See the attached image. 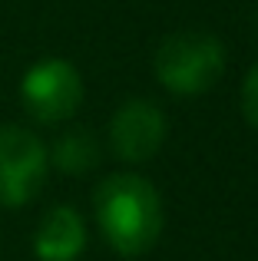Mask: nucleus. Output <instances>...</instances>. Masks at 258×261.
Here are the masks:
<instances>
[{"label":"nucleus","instance_id":"obj_1","mask_svg":"<svg viewBox=\"0 0 258 261\" xmlns=\"http://www.w3.org/2000/svg\"><path fill=\"white\" fill-rule=\"evenodd\" d=\"M96 225L106 245L123 258L146 255L162 231V202L152 182L133 172L106 175L93 195Z\"/></svg>","mask_w":258,"mask_h":261},{"label":"nucleus","instance_id":"obj_2","mask_svg":"<svg viewBox=\"0 0 258 261\" xmlns=\"http://www.w3.org/2000/svg\"><path fill=\"white\" fill-rule=\"evenodd\" d=\"M222 70H225V46L205 30L169 33L156 50V76L169 93H209L219 83Z\"/></svg>","mask_w":258,"mask_h":261},{"label":"nucleus","instance_id":"obj_3","mask_svg":"<svg viewBox=\"0 0 258 261\" xmlns=\"http://www.w3.org/2000/svg\"><path fill=\"white\" fill-rule=\"evenodd\" d=\"M50 172L46 146L23 126H0V205L20 208L40 195Z\"/></svg>","mask_w":258,"mask_h":261},{"label":"nucleus","instance_id":"obj_4","mask_svg":"<svg viewBox=\"0 0 258 261\" xmlns=\"http://www.w3.org/2000/svg\"><path fill=\"white\" fill-rule=\"evenodd\" d=\"M20 99L37 122L53 126V122L70 119L83 102V80H80L76 66L60 57L40 60L27 70L23 83H20Z\"/></svg>","mask_w":258,"mask_h":261},{"label":"nucleus","instance_id":"obj_5","mask_svg":"<svg viewBox=\"0 0 258 261\" xmlns=\"http://www.w3.org/2000/svg\"><path fill=\"white\" fill-rule=\"evenodd\" d=\"M166 139V116L149 99H129L110 119V146L123 162H146Z\"/></svg>","mask_w":258,"mask_h":261},{"label":"nucleus","instance_id":"obj_6","mask_svg":"<svg viewBox=\"0 0 258 261\" xmlns=\"http://www.w3.org/2000/svg\"><path fill=\"white\" fill-rule=\"evenodd\" d=\"M83 245H86V225L66 205L46 212L37 235H33V251L40 261H76Z\"/></svg>","mask_w":258,"mask_h":261},{"label":"nucleus","instance_id":"obj_7","mask_svg":"<svg viewBox=\"0 0 258 261\" xmlns=\"http://www.w3.org/2000/svg\"><path fill=\"white\" fill-rule=\"evenodd\" d=\"M50 162L60 169V172H70V175H80V172H90L99 159V146L86 129H70L63 133L57 142H53L50 152Z\"/></svg>","mask_w":258,"mask_h":261},{"label":"nucleus","instance_id":"obj_8","mask_svg":"<svg viewBox=\"0 0 258 261\" xmlns=\"http://www.w3.org/2000/svg\"><path fill=\"white\" fill-rule=\"evenodd\" d=\"M242 116L258 129V63L248 70L245 83H242Z\"/></svg>","mask_w":258,"mask_h":261}]
</instances>
